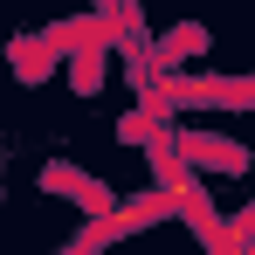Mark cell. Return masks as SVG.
<instances>
[{
	"instance_id": "4",
	"label": "cell",
	"mask_w": 255,
	"mask_h": 255,
	"mask_svg": "<svg viewBox=\"0 0 255 255\" xmlns=\"http://www.w3.org/2000/svg\"><path fill=\"white\" fill-rule=\"evenodd\" d=\"M249 235H255V207H242L235 221H228V242H249Z\"/></svg>"
},
{
	"instance_id": "3",
	"label": "cell",
	"mask_w": 255,
	"mask_h": 255,
	"mask_svg": "<svg viewBox=\"0 0 255 255\" xmlns=\"http://www.w3.org/2000/svg\"><path fill=\"white\" fill-rule=\"evenodd\" d=\"M200 55H207V28H200V21H179L172 35H159V42H152V69L166 76V69H179V62H200Z\"/></svg>"
},
{
	"instance_id": "2",
	"label": "cell",
	"mask_w": 255,
	"mask_h": 255,
	"mask_svg": "<svg viewBox=\"0 0 255 255\" xmlns=\"http://www.w3.org/2000/svg\"><path fill=\"white\" fill-rule=\"evenodd\" d=\"M179 159H186V166H200V172H249V145L186 131V138H179Z\"/></svg>"
},
{
	"instance_id": "1",
	"label": "cell",
	"mask_w": 255,
	"mask_h": 255,
	"mask_svg": "<svg viewBox=\"0 0 255 255\" xmlns=\"http://www.w3.org/2000/svg\"><path fill=\"white\" fill-rule=\"evenodd\" d=\"M166 214H179V200H172L166 186H152V193H138V200H125L118 214H104L97 228L83 235V249H104V242H125V235H138V228H152V221H166Z\"/></svg>"
}]
</instances>
